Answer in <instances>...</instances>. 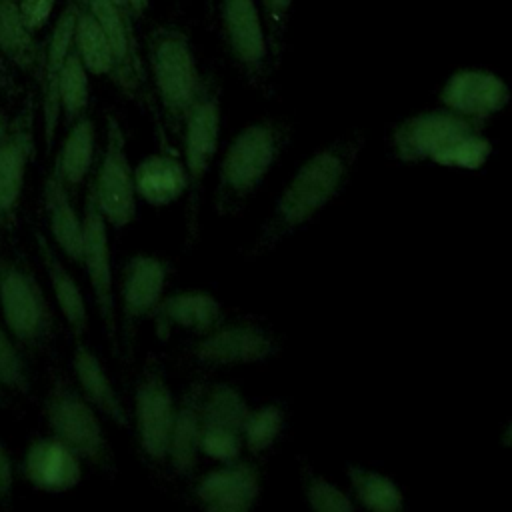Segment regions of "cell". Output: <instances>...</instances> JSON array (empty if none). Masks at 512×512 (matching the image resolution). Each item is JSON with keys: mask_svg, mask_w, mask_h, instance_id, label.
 Segmentation results:
<instances>
[{"mask_svg": "<svg viewBox=\"0 0 512 512\" xmlns=\"http://www.w3.org/2000/svg\"><path fill=\"white\" fill-rule=\"evenodd\" d=\"M148 70L166 124L178 132L206 84L186 32L174 26L156 28L148 38Z\"/></svg>", "mask_w": 512, "mask_h": 512, "instance_id": "3957f363", "label": "cell"}, {"mask_svg": "<svg viewBox=\"0 0 512 512\" xmlns=\"http://www.w3.org/2000/svg\"><path fill=\"white\" fill-rule=\"evenodd\" d=\"M4 86H6V80H4V76H2V74H0V90H2V88H4Z\"/></svg>", "mask_w": 512, "mask_h": 512, "instance_id": "7bdbcfd3", "label": "cell"}, {"mask_svg": "<svg viewBox=\"0 0 512 512\" xmlns=\"http://www.w3.org/2000/svg\"><path fill=\"white\" fill-rule=\"evenodd\" d=\"M96 152V128L88 114L68 126L54 160V170L68 188H76L90 172Z\"/></svg>", "mask_w": 512, "mask_h": 512, "instance_id": "484cf974", "label": "cell"}, {"mask_svg": "<svg viewBox=\"0 0 512 512\" xmlns=\"http://www.w3.org/2000/svg\"><path fill=\"white\" fill-rule=\"evenodd\" d=\"M220 20L232 58L248 74H262L270 46L256 0H220Z\"/></svg>", "mask_w": 512, "mask_h": 512, "instance_id": "5bb4252c", "label": "cell"}, {"mask_svg": "<svg viewBox=\"0 0 512 512\" xmlns=\"http://www.w3.org/2000/svg\"><path fill=\"white\" fill-rule=\"evenodd\" d=\"M0 310L6 330L26 348L52 338L54 314L38 278L14 260L0 262Z\"/></svg>", "mask_w": 512, "mask_h": 512, "instance_id": "5b68a950", "label": "cell"}, {"mask_svg": "<svg viewBox=\"0 0 512 512\" xmlns=\"http://www.w3.org/2000/svg\"><path fill=\"white\" fill-rule=\"evenodd\" d=\"M84 232H82V252L80 264L84 266L88 286L92 290L96 310L110 346L118 348V304L114 296V276H112V252L108 240V222L96 206L94 194L88 188L82 212Z\"/></svg>", "mask_w": 512, "mask_h": 512, "instance_id": "ba28073f", "label": "cell"}, {"mask_svg": "<svg viewBox=\"0 0 512 512\" xmlns=\"http://www.w3.org/2000/svg\"><path fill=\"white\" fill-rule=\"evenodd\" d=\"M0 52L24 72H30L42 54L20 16L18 0H0Z\"/></svg>", "mask_w": 512, "mask_h": 512, "instance_id": "f1b7e54d", "label": "cell"}, {"mask_svg": "<svg viewBox=\"0 0 512 512\" xmlns=\"http://www.w3.org/2000/svg\"><path fill=\"white\" fill-rule=\"evenodd\" d=\"M204 388V382H192L176 404L168 448V464L178 476H190L198 464L202 430L200 406Z\"/></svg>", "mask_w": 512, "mask_h": 512, "instance_id": "7402d4cb", "label": "cell"}, {"mask_svg": "<svg viewBox=\"0 0 512 512\" xmlns=\"http://www.w3.org/2000/svg\"><path fill=\"white\" fill-rule=\"evenodd\" d=\"M90 72L82 64L78 52L72 50L66 56L60 82H58V104H60V122L70 126L82 118L90 102Z\"/></svg>", "mask_w": 512, "mask_h": 512, "instance_id": "4dcf8cb0", "label": "cell"}, {"mask_svg": "<svg viewBox=\"0 0 512 512\" xmlns=\"http://www.w3.org/2000/svg\"><path fill=\"white\" fill-rule=\"evenodd\" d=\"M34 242H36L40 260L44 264V270L48 274L50 288H52L54 300L60 308V314L66 320V326L72 332V336L76 340H82L90 326V316H88V308L84 302V294H82L76 278L64 266L60 252L46 238V234L38 228H34Z\"/></svg>", "mask_w": 512, "mask_h": 512, "instance_id": "ffe728a7", "label": "cell"}, {"mask_svg": "<svg viewBox=\"0 0 512 512\" xmlns=\"http://www.w3.org/2000/svg\"><path fill=\"white\" fill-rule=\"evenodd\" d=\"M168 280V262L152 254H134L122 272L120 312L128 326L152 316L164 296Z\"/></svg>", "mask_w": 512, "mask_h": 512, "instance_id": "e0dca14e", "label": "cell"}, {"mask_svg": "<svg viewBox=\"0 0 512 512\" xmlns=\"http://www.w3.org/2000/svg\"><path fill=\"white\" fill-rule=\"evenodd\" d=\"M10 128H12V124H10V118L6 116V112L0 108V142L8 136V132H10Z\"/></svg>", "mask_w": 512, "mask_h": 512, "instance_id": "60d3db41", "label": "cell"}, {"mask_svg": "<svg viewBox=\"0 0 512 512\" xmlns=\"http://www.w3.org/2000/svg\"><path fill=\"white\" fill-rule=\"evenodd\" d=\"M54 4L56 0H18V10L24 24L32 32H38L48 24Z\"/></svg>", "mask_w": 512, "mask_h": 512, "instance_id": "8d00e7d4", "label": "cell"}, {"mask_svg": "<svg viewBox=\"0 0 512 512\" xmlns=\"http://www.w3.org/2000/svg\"><path fill=\"white\" fill-rule=\"evenodd\" d=\"M484 130V124L448 108L430 110L400 122L392 132L394 154L404 162H440L444 152L462 136Z\"/></svg>", "mask_w": 512, "mask_h": 512, "instance_id": "30bf717a", "label": "cell"}, {"mask_svg": "<svg viewBox=\"0 0 512 512\" xmlns=\"http://www.w3.org/2000/svg\"><path fill=\"white\" fill-rule=\"evenodd\" d=\"M362 136L340 138L312 154L278 196L272 214L256 234L248 254L254 258L274 250L286 236L310 222L348 184Z\"/></svg>", "mask_w": 512, "mask_h": 512, "instance_id": "6da1fadb", "label": "cell"}, {"mask_svg": "<svg viewBox=\"0 0 512 512\" xmlns=\"http://www.w3.org/2000/svg\"><path fill=\"white\" fill-rule=\"evenodd\" d=\"M288 128L280 120H258L242 128L228 144L216 184V210L236 214L260 188L286 148Z\"/></svg>", "mask_w": 512, "mask_h": 512, "instance_id": "7a4b0ae2", "label": "cell"}, {"mask_svg": "<svg viewBox=\"0 0 512 512\" xmlns=\"http://www.w3.org/2000/svg\"><path fill=\"white\" fill-rule=\"evenodd\" d=\"M304 498L312 510L318 512H352L356 510V502L342 492L338 486L316 474L310 466L300 468Z\"/></svg>", "mask_w": 512, "mask_h": 512, "instance_id": "d6a6232c", "label": "cell"}, {"mask_svg": "<svg viewBox=\"0 0 512 512\" xmlns=\"http://www.w3.org/2000/svg\"><path fill=\"white\" fill-rule=\"evenodd\" d=\"M98 24L102 26L114 54L116 74L114 82L126 90L134 92L140 86L142 62L140 52L132 34V18L124 14L112 0H84Z\"/></svg>", "mask_w": 512, "mask_h": 512, "instance_id": "ac0fdd59", "label": "cell"}, {"mask_svg": "<svg viewBox=\"0 0 512 512\" xmlns=\"http://www.w3.org/2000/svg\"><path fill=\"white\" fill-rule=\"evenodd\" d=\"M32 152L34 140L26 122L12 126L0 142V236L16 216Z\"/></svg>", "mask_w": 512, "mask_h": 512, "instance_id": "d6986e66", "label": "cell"}, {"mask_svg": "<svg viewBox=\"0 0 512 512\" xmlns=\"http://www.w3.org/2000/svg\"><path fill=\"white\" fill-rule=\"evenodd\" d=\"M176 414L174 394L158 370H146L134 390L132 422L142 454L154 462H168L170 434Z\"/></svg>", "mask_w": 512, "mask_h": 512, "instance_id": "8fae6325", "label": "cell"}, {"mask_svg": "<svg viewBox=\"0 0 512 512\" xmlns=\"http://www.w3.org/2000/svg\"><path fill=\"white\" fill-rule=\"evenodd\" d=\"M72 372L78 384V390L82 396L96 408V412L104 418H108L118 428L130 426L128 410L114 388L106 368L102 366L100 358L84 346L80 340H76L74 354H72Z\"/></svg>", "mask_w": 512, "mask_h": 512, "instance_id": "44dd1931", "label": "cell"}, {"mask_svg": "<svg viewBox=\"0 0 512 512\" xmlns=\"http://www.w3.org/2000/svg\"><path fill=\"white\" fill-rule=\"evenodd\" d=\"M346 474L358 506L374 512L404 510V494L392 478L364 466H348Z\"/></svg>", "mask_w": 512, "mask_h": 512, "instance_id": "f546056e", "label": "cell"}, {"mask_svg": "<svg viewBox=\"0 0 512 512\" xmlns=\"http://www.w3.org/2000/svg\"><path fill=\"white\" fill-rule=\"evenodd\" d=\"M220 96L212 82H206L196 102L190 106L182 122V150L184 166L188 170V234L194 238L198 226V208L204 178L218 150L220 140Z\"/></svg>", "mask_w": 512, "mask_h": 512, "instance_id": "8992f818", "label": "cell"}, {"mask_svg": "<svg viewBox=\"0 0 512 512\" xmlns=\"http://www.w3.org/2000/svg\"><path fill=\"white\" fill-rule=\"evenodd\" d=\"M440 102L460 116L486 124L490 116L498 114L510 102V88L494 72L464 68L446 80Z\"/></svg>", "mask_w": 512, "mask_h": 512, "instance_id": "4fadbf2b", "label": "cell"}, {"mask_svg": "<svg viewBox=\"0 0 512 512\" xmlns=\"http://www.w3.org/2000/svg\"><path fill=\"white\" fill-rule=\"evenodd\" d=\"M196 362L204 366H240L264 362L280 352L278 336L260 322H222L200 334L190 348Z\"/></svg>", "mask_w": 512, "mask_h": 512, "instance_id": "9c48e42d", "label": "cell"}, {"mask_svg": "<svg viewBox=\"0 0 512 512\" xmlns=\"http://www.w3.org/2000/svg\"><path fill=\"white\" fill-rule=\"evenodd\" d=\"M0 386L18 394L30 392V374L26 360L14 336L0 326Z\"/></svg>", "mask_w": 512, "mask_h": 512, "instance_id": "836d02e7", "label": "cell"}, {"mask_svg": "<svg viewBox=\"0 0 512 512\" xmlns=\"http://www.w3.org/2000/svg\"><path fill=\"white\" fill-rule=\"evenodd\" d=\"M44 210L48 218L50 236L58 252L72 262H80L84 222L70 200L68 186L54 168L50 170L44 184Z\"/></svg>", "mask_w": 512, "mask_h": 512, "instance_id": "d4e9b609", "label": "cell"}, {"mask_svg": "<svg viewBox=\"0 0 512 512\" xmlns=\"http://www.w3.org/2000/svg\"><path fill=\"white\" fill-rule=\"evenodd\" d=\"M74 20H76V0H70L60 12L50 38L44 50L42 64V138L46 152L52 148L58 126H60V104H58V82L66 62L68 52L72 50L74 36Z\"/></svg>", "mask_w": 512, "mask_h": 512, "instance_id": "2e32d148", "label": "cell"}, {"mask_svg": "<svg viewBox=\"0 0 512 512\" xmlns=\"http://www.w3.org/2000/svg\"><path fill=\"white\" fill-rule=\"evenodd\" d=\"M262 476L250 460L220 462L194 486L196 502L210 512H246L260 498Z\"/></svg>", "mask_w": 512, "mask_h": 512, "instance_id": "7c38bea8", "label": "cell"}, {"mask_svg": "<svg viewBox=\"0 0 512 512\" xmlns=\"http://www.w3.org/2000/svg\"><path fill=\"white\" fill-rule=\"evenodd\" d=\"M210 2H214V0H210Z\"/></svg>", "mask_w": 512, "mask_h": 512, "instance_id": "f6af8a7d", "label": "cell"}, {"mask_svg": "<svg viewBox=\"0 0 512 512\" xmlns=\"http://www.w3.org/2000/svg\"><path fill=\"white\" fill-rule=\"evenodd\" d=\"M284 424H286V412L278 402H268L254 410L250 408L242 428L244 448L254 456H260L272 450V446L282 436Z\"/></svg>", "mask_w": 512, "mask_h": 512, "instance_id": "1f68e13d", "label": "cell"}, {"mask_svg": "<svg viewBox=\"0 0 512 512\" xmlns=\"http://www.w3.org/2000/svg\"><path fill=\"white\" fill-rule=\"evenodd\" d=\"M152 316L166 330L176 326L192 330L198 336L206 334L208 330L224 322L220 302L204 290H184L170 296H162Z\"/></svg>", "mask_w": 512, "mask_h": 512, "instance_id": "cb8c5ba5", "label": "cell"}, {"mask_svg": "<svg viewBox=\"0 0 512 512\" xmlns=\"http://www.w3.org/2000/svg\"><path fill=\"white\" fill-rule=\"evenodd\" d=\"M12 488H14V464L6 446L0 442V504H6L10 500Z\"/></svg>", "mask_w": 512, "mask_h": 512, "instance_id": "74e56055", "label": "cell"}, {"mask_svg": "<svg viewBox=\"0 0 512 512\" xmlns=\"http://www.w3.org/2000/svg\"><path fill=\"white\" fill-rule=\"evenodd\" d=\"M72 46L78 52L86 70L94 76H108L114 80L116 62L112 54V46L98 24L96 16L88 8L84 0H76V20H74V36Z\"/></svg>", "mask_w": 512, "mask_h": 512, "instance_id": "4316f807", "label": "cell"}, {"mask_svg": "<svg viewBox=\"0 0 512 512\" xmlns=\"http://www.w3.org/2000/svg\"><path fill=\"white\" fill-rule=\"evenodd\" d=\"M0 390H2V386H0Z\"/></svg>", "mask_w": 512, "mask_h": 512, "instance_id": "ee69618b", "label": "cell"}, {"mask_svg": "<svg viewBox=\"0 0 512 512\" xmlns=\"http://www.w3.org/2000/svg\"><path fill=\"white\" fill-rule=\"evenodd\" d=\"M294 0H260L264 20H266V30H268V46L274 50V54L280 48V38L284 34L288 14L292 8Z\"/></svg>", "mask_w": 512, "mask_h": 512, "instance_id": "d590c367", "label": "cell"}, {"mask_svg": "<svg viewBox=\"0 0 512 512\" xmlns=\"http://www.w3.org/2000/svg\"><path fill=\"white\" fill-rule=\"evenodd\" d=\"M184 162L172 154H150L134 166L136 196L150 206H168L188 192Z\"/></svg>", "mask_w": 512, "mask_h": 512, "instance_id": "603a6c76", "label": "cell"}, {"mask_svg": "<svg viewBox=\"0 0 512 512\" xmlns=\"http://www.w3.org/2000/svg\"><path fill=\"white\" fill-rule=\"evenodd\" d=\"M126 2H128V8H130V14H132V18H138V16H142V14L146 12L148 4H150V0H126Z\"/></svg>", "mask_w": 512, "mask_h": 512, "instance_id": "f35d334b", "label": "cell"}, {"mask_svg": "<svg viewBox=\"0 0 512 512\" xmlns=\"http://www.w3.org/2000/svg\"><path fill=\"white\" fill-rule=\"evenodd\" d=\"M248 412L250 406L236 386L228 382H216L204 388L200 406L202 428L230 430L242 434Z\"/></svg>", "mask_w": 512, "mask_h": 512, "instance_id": "83f0119b", "label": "cell"}, {"mask_svg": "<svg viewBox=\"0 0 512 512\" xmlns=\"http://www.w3.org/2000/svg\"><path fill=\"white\" fill-rule=\"evenodd\" d=\"M22 474L36 490L62 494L80 484L82 460L56 436H44L26 448Z\"/></svg>", "mask_w": 512, "mask_h": 512, "instance_id": "9a60e30c", "label": "cell"}, {"mask_svg": "<svg viewBox=\"0 0 512 512\" xmlns=\"http://www.w3.org/2000/svg\"><path fill=\"white\" fill-rule=\"evenodd\" d=\"M242 448H244V442L240 432L214 430V428L200 430V454L216 462H230L240 458Z\"/></svg>", "mask_w": 512, "mask_h": 512, "instance_id": "e575fe53", "label": "cell"}, {"mask_svg": "<svg viewBox=\"0 0 512 512\" xmlns=\"http://www.w3.org/2000/svg\"><path fill=\"white\" fill-rule=\"evenodd\" d=\"M46 424L82 462L106 466L110 462L108 438L102 430L96 408L78 388L56 378L44 398Z\"/></svg>", "mask_w": 512, "mask_h": 512, "instance_id": "277c9868", "label": "cell"}, {"mask_svg": "<svg viewBox=\"0 0 512 512\" xmlns=\"http://www.w3.org/2000/svg\"><path fill=\"white\" fill-rule=\"evenodd\" d=\"M96 206L108 226L124 228L136 218L134 168L126 150V134L116 116H106V142L92 184Z\"/></svg>", "mask_w": 512, "mask_h": 512, "instance_id": "52a82bcc", "label": "cell"}, {"mask_svg": "<svg viewBox=\"0 0 512 512\" xmlns=\"http://www.w3.org/2000/svg\"><path fill=\"white\" fill-rule=\"evenodd\" d=\"M112 2H114V4H116V6H118L122 12H124V14H128V16L132 18V14H130V8H128V2H126V0H112Z\"/></svg>", "mask_w": 512, "mask_h": 512, "instance_id": "b9f144b4", "label": "cell"}, {"mask_svg": "<svg viewBox=\"0 0 512 512\" xmlns=\"http://www.w3.org/2000/svg\"><path fill=\"white\" fill-rule=\"evenodd\" d=\"M500 444L506 446V448H512V418L506 422V426H504V430H502Z\"/></svg>", "mask_w": 512, "mask_h": 512, "instance_id": "ab89813d", "label": "cell"}]
</instances>
